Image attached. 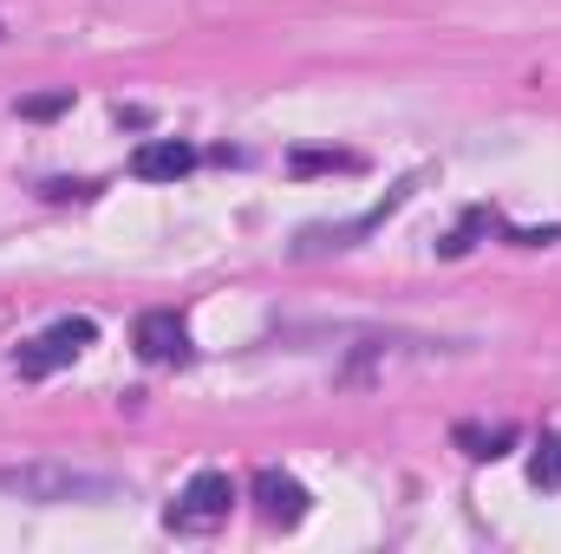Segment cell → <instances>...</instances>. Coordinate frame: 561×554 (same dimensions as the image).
Wrapping results in <instances>:
<instances>
[{
	"instance_id": "obj_10",
	"label": "cell",
	"mask_w": 561,
	"mask_h": 554,
	"mask_svg": "<svg viewBox=\"0 0 561 554\" xmlns=\"http://www.w3.org/2000/svg\"><path fill=\"white\" fill-rule=\"evenodd\" d=\"M294 170H353V157H340V150H300Z\"/></svg>"
},
{
	"instance_id": "obj_6",
	"label": "cell",
	"mask_w": 561,
	"mask_h": 554,
	"mask_svg": "<svg viewBox=\"0 0 561 554\" xmlns=\"http://www.w3.org/2000/svg\"><path fill=\"white\" fill-rule=\"evenodd\" d=\"M190 170H196V150L183 138H150L131 150V176H144V183H176Z\"/></svg>"
},
{
	"instance_id": "obj_12",
	"label": "cell",
	"mask_w": 561,
	"mask_h": 554,
	"mask_svg": "<svg viewBox=\"0 0 561 554\" xmlns=\"http://www.w3.org/2000/svg\"><path fill=\"white\" fill-rule=\"evenodd\" d=\"M0 39H7V26H0Z\"/></svg>"
},
{
	"instance_id": "obj_3",
	"label": "cell",
	"mask_w": 561,
	"mask_h": 554,
	"mask_svg": "<svg viewBox=\"0 0 561 554\" xmlns=\"http://www.w3.org/2000/svg\"><path fill=\"white\" fill-rule=\"evenodd\" d=\"M229 509H236V483H229L222 470H196V476L183 483V496L170 503V529H183V535H203V529L229 522Z\"/></svg>"
},
{
	"instance_id": "obj_1",
	"label": "cell",
	"mask_w": 561,
	"mask_h": 554,
	"mask_svg": "<svg viewBox=\"0 0 561 554\" xmlns=\"http://www.w3.org/2000/svg\"><path fill=\"white\" fill-rule=\"evenodd\" d=\"M0 496L33 503V509H105V503H125V483L105 470L33 457V463H0Z\"/></svg>"
},
{
	"instance_id": "obj_5",
	"label": "cell",
	"mask_w": 561,
	"mask_h": 554,
	"mask_svg": "<svg viewBox=\"0 0 561 554\" xmlns=\"http://www.w3.org/2000/svg\"><path fill=\"white\" fill-rule=\"evenodd\" d=\"M249 489H255V509H262L268 522H280V529L307 522V503H313V496H307V489H300V483H294L287 470H262V476H255Z\"/></svg>"
},
{
	"instance_id": "obj_2",
	"label": "cell",
	"mask_w": 561,
	"mask_h": 554,
	"mask_svg": "<svg viewBox=\"0 0 561 554\" xmlns=\"http://www.w3.org/2000/svg\"><path fill=\"white\" fill-rule=\"evenodd\" d=\"M85 346H99V320L72 313V320L46 326L39 339H26V346L13 353V372H20V379H53V372H59V366H72Z\"/></svg>"
},
{
	"instance_id": "obj_4",
	"label": "cell",
	"mask_w": 561,
	"mask_h": 554,
	"mask_svg": "<svg viewBox=\"0 0 561 554\" xmlns=\"http://www.w3.org/2000/svg\"><path fill=\"white\" fill-rule=\"evenodd\" d=\"M138 353L150 366H183L190 359V326L170 307H150V313H138Z\"/></svg>"
},
{
	"instance_id": "obj_8",
	"label": "cell",
	"mask_w": 561,
	"mask_h": 554,
	"mask_svg": "<svg viewBox=\"0 0 561 554\" xmlns=\"http://www.w3.org/2000/svg\"><path fill=\"white\" fill-rule=\"evenodd\" d=\"M536 483H542V489H561V437H549V443L536 450Z\"/></svg>"
},
{
	"instance_id": "obj_7",
	"label": "cell",
	"mask_w": 561,
	"mask_h": 554,
	"mask_svg": "<svg viewBox=\"0 0 561 554\" xmlns=\"http://www.w3.org/2000/svg\"><path fill=\"white\" fill-rule=\"evenodd\" d=\"M457 443H463L470 457H503V450L516 443V430H510V424H496V430H477V424H457Z\"/></svg>"
},
{
	"instance_id": "obj_9",
	"label": "cell",
	"mask_w": 561,
	"mask_h": 554,
	"mask_svg": "<svg viewBox=\"0 0 561 554\" xmlns=\"http://www.w3.org/2000/svg\"><path fill=\"white\" fill-rule=\"evenodd\" d=\"M66 105H72V92H46V99H26V105H20V118H59Z\"/></svg>"
},
{
	"instance_id": "obj_11",
	"label": "cell",
	"mask_w": 561,
	"mask_h": 554,
	"mask_svg": "<svg viewBox=\"0 0 561 554\" xmlns=\"http://www.w3.org/2000/svg\"><path fill=\"white\" fill-rule=\"evenodd\" d=\"M46 196H53V203H66V196H92V183H46Z\"/></svg>"
}]
</instances>
